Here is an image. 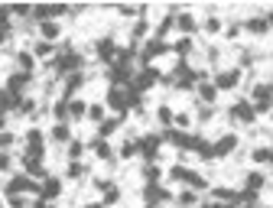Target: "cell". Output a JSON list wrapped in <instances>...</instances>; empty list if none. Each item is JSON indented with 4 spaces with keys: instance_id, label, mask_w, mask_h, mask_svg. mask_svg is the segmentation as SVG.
<instances>
[{
    "instance_id": "obj_9",
    "label": "cell",
    "mask_w": 273,
    "mask_h": 208,
    "mask_svg": "<svg viewBox=\"0 0 273 208\" xmlns=\"http://www.w3.org/2000/svg\"><path fill=\"white\" fill-rule=\"evenodd\" d=\"M234 147H237V137H231V134H228V137H221V140L215 143V156H228Z\"/></svg>"
},
{
    "instance_id": "obj_14",
    "label": "cell",
    "mask_w": 273,
    "mask_h": 208,
    "mask_svg": "<svg viewBox=\"0 0 273 208\" xmlns=\"http://www.w3.org/2000/svg\"><path fill=\"white\" fill-rule=\"evenodd\" d=\"M215 91H218V88H215V81H202V85H199L202 101H215Z\"/></svg>"
},
{
    "instance_id": "obj_31",
    "label": "cell",
    "mask_w": 273,
    "mask_h": 208,
    "mask_svg": "<svg viewBox=\"0 0 273 208\" xmlns=\"http://www.w3.org/2000/svg\"><path fill=\"white\" fill-rule=\"evenodd\" d=\"M143 172H147V179H150V182H153V179H160V169H156L153 163H150V166H147V169H143Z\"/></svg>"
},
{
    "instance_id": "obj_4",
    "label": "cell",
    "mask_w": 273,
    "mask_h": 208,
    "mask_svg": "<svg viewBox=\"0 0 273 208\" xmlns=\"http://www.w3.org/2000/svg\"><path fill=\"white\" fill-rule=\"evenodd\" d=\"M160 140H163V137H147V140H136V147H140V153H143V159H147V163H153V159H156Z\"/></svg>"
},
{
    "instance_id": "obj_35",
    "label": "cell",
    "mask_w": 273,
    "mask_h": 208,
    "mask_svg": "<svg viewBox=\"0 0 273 208\" xmlns=\"http://www.w3.org/2000/svg\"><path fill=\"white\" fill-rule=\"evenodd\" d=\"M176 52H189V39H179V43H176Z\"/></svg>"
},
{
    "instance_id": "obj_10",
    "label": "cell",
    "mask_w": 273,
    "mask_h": 208,
    "mask_svg": "<svg viewBox=\"0 0 273 208\" xmlns=\"http://www.w3.org/2000/svg\"><path fill=\"white\" fill-rule=\"evenodd\" d=\"M65 81H68V85H65L62 98H65V101H72V94H75V91H78V88H81V75H78V72H72V75H68Z\"/></svg>"
},
{
    "instance_id": "obj_3",
    "label": "cell",
    "mask_w": 273,
    "mask_h": 208,
    "mask_svg": "<svg viewBox=\"0 0 273 208\" xmlns=\"http://www.w3.org/2000/svg\"><path fill=\"white\" fill-rule=\"evenodd\" d=\"M254 104H247V101H237L234 108H231V117H234V121H241V124H250L254 121Z\"/></svg>"
},
{
    "instance_id": "obj_18",
    "label": "cell",
    "mask_w": 273,
    "mask_h": 208,
    "mask_svg": "<svg viewBox=\"0 0 273 208\" xmlns=\"http://www.w3.org/2000/svg\"><path fill=\"white\" fill-rule=\"evenodd\" d=\"M88 104H81V101H68V117H85L88 114Z\"/></svg>"
},
{
    "instance_id": "obj_29",
    "label": "cell",
    "mask_w": 273,
    "mask_h": 208,
    "mask_svg": "<svg viewBox=\"0 0 273 208\" xmlns=\"http://www.w3.org/2000/svg\"><path fill=\"white\" fill-rule=\"evenodd\" d=\"M81 172H85V166H81V163H72V166H68V176H72V179H78Z\"/></svg>"
},
{
    "instance_id": "obj_13",
    "label": "cell",
    "mask_w": 273,
    "mask_h": 208,
    "mask_svg": "<svg viewBox=\"0 0 273 208\" xmlns=\"http://www.w3.org/2000/svg\"><path fill=\"white\" fill-rule=\"evenodd\" d=\"M244 185H247L244 192H254V195H257V192L263 189V172H250V176H247V182H244Z\"/></svg>"
},
{
    "instance_id": "obj_24",
    "label": "cell",
    "mask_w": 273,
    "mask_h": 208,
    "mask_svg": "<svg viewBox=\"0 0 273 208\" xmlns=\"http://www.w3.org/2000/svg\"><path fill=\"white\" fill-rule=\"evenodd\" d=\"M56 117H59V124H62L65 117H68V101H65V98H62V101L56 104Z\"/></svg>"
},
{
    "instance_id": "obj_12",
    "label": "cell",
    "mask_w": 273,
    "mask_h": 208,
    "mask_svg": "<svg viewBox=\"0 0 273 208\" xmlns=\"http://www.w3.org/2000/svg\"><path fill=\"white\" fill-rule=\"evenodd\" d=\"M65 68H78V55L75 52H59V72H65Z\"/></svg>"
},
{
    "instance_id": "obj_42",
    "label": "cell",
    "mask_w": 273,
    "mask_h": 208,
    "mask_svg": "<svg viewBox=\"0 0 273 208\" xmlns=\"http://www.w3.org/2000/svg\"><path fill=\"white\" fill-rule=\"evenodd\" d=\"M218 208H234V205H218Z\"/></svg>"
},
{
    "instance_id": "obj_38",
    "label": "cell",
    "mask_w": 273,
    "mask_h": 208,
    "mask_svg": "<svg viewBox=\"0 0 273 208\" xmlns=\"http://www.w3.org/2000/svg\"><path fill=\"white\" fill-rule=\"evenodd\" d=\"M33 208H52V205H49V202H36Z\"/></svg>"
},
{
    "instance_id": "obj_34",
    "label": "cell",
    "mask_w": 273,
    "mask_h": 208,
    "mask_svg": "<svg viewBox=\"0 0 273 208\" xmlns=\"http://www.w3.org/2000/svg\"><path fill=\"white\" fill-rule=\"evenodd\" d=\"M254 159H257V163H267V150H263V147L254 150Z\"/></svg>"
},
{
    "instance_id": "obj_8",
    "label": "cell",
    "mask_w": 273,
    "mask_h": 208,
    "mask_svg": "<svg viewBox=\"0 0 273 208\" xmlns=\"http://www.w3.org/2000/svg\"><path fill=\"white\" fill-rule=\"evenodd\" d=\"M237 85V68H228V72H218L215 88H234Z\"/></svg>"
},
{
    "instance_id": "obj_26",
    "label": "cell",
    "mask_w": 273,
    "mask_h": 208,
    "mask_svg": "<svg viewBox=\"0 0 273 208\" xmlns=\"http://www.w3.org/2000/svg\"><path fill=\"white\" fill-rule=\"evenodd\" d=\"M88 117H91V121H101V117H104V108H101V104H91V108H88Z\"/></svg>"
},
{
    "instance_id": "obj_15",
    "label": "cell",
    "mask_w": 273,
    "mask_h": 208,
    "mask_svg": "<svg viewBox=\"0 0 273 208\" xmlns=\"http://www.w3.org/2000/svg\"><path fill=\"white\" fill-rule=\"evenodd\" d=\"M59 195V179H46L43 182V198H56Z\"/></svg>"
},
{
    "instance_id": "obj_11",
    "label": "cell",
    "mask_w": 273,
    "mask_h": 208,
    "mask_svg": "<svg viewBox=\"0 0 273 208\" xmlns=\"http://www.w3.org/2000/svg\"><path fill=\"white\" fill-rule=\"evenodd\" d=\"M39 33H43L46 43H49V39H59V23L56 20H46V23H39Z\"/></svg>"
},
{
    "instance_id": "obj_37",
    "label": "cell",
    "mask_w": 273,
    "mask_h": 208,
    "mask_svg": "<svg viewBox=\"0 0 273 208\" xmlns=\"http://www.w3.org/2000/svg\"><path fill=\"white\" fill-rule=\"evenodd\" d=\"M0 169H10V156L7 153H0Z\"/></svg>"
},
{
    "instance_id": "obj_20",
    "label": "cell",
    "mask_w": 273,
    "mask_h": 208,
    "mask_svg": "<svg viewBox=\"0 0 273 208\" xmlns=\"http://www.w3.org/2000/svg\"><path fill=\"white\" fill-rule=\"evenodd\" d=\"M215 198H218V202H234V198H237V192H231V189H215Z\"/></svg>"
},
{
    "instance_id": "obj_32",
    "label": "cell",
    "mask_w": 273,
    "mask_h": 208,
    "mask_svg": "<svg viewBox=\"0 0 273 208\" xmlns=\"http://www.w3.org/2000/svg\"><path fill=\"white\" fill-rule=\"evenodd\" d=\"M160 121L163 124H173V111H169V108H160Z\"/></svg>"
},
{
    "instance_id": "obj_36",
    "label": "cell",
    "mask_w": 273,
    "mask_h": 208,
    "mask_svg": "<svg viewBox=\"0 0 273 208\" xmlns=\"http://www.w3.org/2000/svg\"><path fill=\"white\" fill-rule=\"evenodd\" d=\"M133 150H136V143H127V147L120 150V156H133Z\"/></svg>"
},
{
    "instance_id": "obj_30",
    "label": "cell",
    "mask_w": 273,
    "mask_h": 208,
    "mask_svg": "<svg viewBox=\"0 0 273 208\" xmlns=\"http://www.w3.org/2000/svg\"><path fill=\"white\" fill-rule=\"evenodd\" d=\"M10 143H13V134H10V130H4V134H0V147H10Z\"/></svg>"
},
{
    "instance_id": "obj_6",
    "label": "cell",
    "mask_w": 273,
    "mask_h": 208,
    "mask_svg": "<svg viewBox=\"0 0 273 208\" xmlns=\"http://www.w3.org/2000/svg\"><path fill=\"white\" fill-rule=\"evenodd\" d=\"M143 198L150 202V208H153L156 202H163V198H169V192L166 189H160L156 182H150V185H143Z\"/></svg>"
},
{
    "instance_id": "obj_7",
    "label": "cell",
    "mask_w": 273,
    "mask_h": 208,
    "mask_svg": "<svg viewBox=\"0 0 273 208\" xmlns=\"http://www.w3.org/2000/svg\"><path fill=\"white\" fill-rule=\"evenodd\" d=\"M156 78H160V75H156L153 68H147V72H140V75H136V78H133V91H147V88L153 85Z\"/></svg>"
},
{
    "instance_id": "obj_2",
    "label": "cell",
    "mask_w": 273,
    "mask_h": 208,
    "mask_svg": "<svg viewBox=\"0 0 273 208\" xmlns=\"http://www.w3.org/2000/svg\"><path fill=\"white\" fill-rule=\"evenodd\" d=\"M107 108H114V111L130 108V91H124V88H117V85H114L111 91H107Z\"/></svg>"
},
{
    "instance_id": "obj_40",
    "label": "cell",
    "mask_w": 273,
    "mask_h": 208,
    "mask_svg": "<svg viewBox=\"0 0 273 208\" xmlns=\"http://www.w3.org/2000/svg\"><path fill=\"white\" fill-rule=\"evenodd\" d=\"M241 208H254V202H244V205H241Z\"/></svg>"
},
{
    "instance_id": "obj_39",
    "label": "cell",
    "mask_w": 273,
    "mask_h": 208,
    "mask_svg": "<svg viewBox=\"0 0 273 208\" xmlns=\"http://www.w3.org/2000/svg\"><path fill=\"white\" fill-rule=\"evenodd\" d=\"M267 163H270V166H273V147H270V150H267Z\"/></svg>"
},
{
    "instance_id": "obj_22",
    "label": "cell",
    "mask_w": 273,
    "mask_h": 208,
    "mask_svg": "<svg viewBox=\"0 0 273 208\" xmlns=\"http://www.w3.org/2000/svg\"><path fill=\"white\" fill-rule=\"evenodd\" d=\"M17 65L23 68V72H30V68H33V52H20L17 55Z\"/></svg>"
},
{
    "instance_id": "obj_33",
    "label": "cell",
    "mask_w": 273,
    "mask_h": 208,
    "mask_svg": "<svg viewBox=\"0 0 273 208\" xmlns=\"http://www.w3.org/2000/svg\"><path fill=\"white\" fill-rule=\"evenodd\" d=\"M68 156L78 159V156H81V143H72V147H68Z\"/></svg>"
},
{
    "instance_id": "obj_43",
    "label": "cell",
    "mask_w": 273,
    "mask_h": 208,
    "mask_svg": "<svg viewBox=\"0 0 273 208\" xmlns=\"http://www.w3.org/2000/svg\"><path fill=\"white\" fill-rule=\"evenodd\" d=\"M199 208H215V205H199Z\"/></svg>"
},
{
    "instance_id": "obj_5",
    "label": "cell",
    "mask_w": 273,
    "mask_h": 208,
    "mask_svg": "<svg viewBox=\"0 0 273 208\" xmlns=\"http://www.w3.org/2000/svg\"><path fill=\"white\" fill-rule=\"evenodd\" d=\"M26 81H30V72H13V75H10V85H7V88H10V94H13V101H17V98H20V94H23V88H26Z\"/></svg>"
},
{
    "instance_id": "obj_16",
    "label": "cell",
    "mask_w": 273,
    "mask_h": 208,
    "mask_svg": "<svg viewBox=\"0 0 273 208\" xmlns=\"http://www.w3.org/2000/svg\"><path fill=\"white\" fill-rule=\"evenodd\" d=\"M68 137H72V134H68L65 124H56V127H52V140H56V143H68Z\"/></svg>"
},
{
    "instance_id": "obj_41",
    "label": "cell",
    "mask_w": 273,
    "mask_h": 208,
    "mask_svg": "<svg viewBox=\"0 0 273 208\" xmlns=\"http://www.w3.org/2000/svg\"><path fill=\"white\" fill-rule=\"evenodd\" d=\"M85 208H101V205H98V202H91V205H85Z\"/></svg>"
},
{
    "instance_id": "obj_1",
    "label": "cell",
    "mask_w": 273,
    "mask_h": 208,
    "mask_svg": "<svg viewBox=\"0 0 273 208\" xmlns=\"http://www.w3.org/2000/svg\"><path fill=\"white\" fill-rule=\"evenodd\" d=\"M33 189H39V185L30 176H10V182H7V195H23V192H33Z\"/></svg>"
},
{
    "instance_id": "obj_27",
    "label": "cell",
    "mask_w": 273,
    "mask_h": 208,
    "mask_svg": "<svg viewBox=\"0 0 273 208\" xmlns=\"http://www.w3.org/2000/svg\"><path fill=\"white\" fill-rule=\"evenodd\" d=\"M179 205H186V208H189V205H195V192H192V189L182 192V195H179Z\"/></svg>"
},
{
    "instance_id": "obj_44",
    "label": "cell",
    "mask_w": 273,
    "mask_h": 208,
    "mask_svg": "<svg viewBox=\"0 0 273 208\" xmlns=\"http://www.w3.org/2000/svg\"><path fill=\"white\" fill-rule=\"evenodd\" d=\"M270 23H273V13H270Z\"/></svg>"
},
{
    "instance_id": "obj_23",
    "label": "cell",
    "mask_w": 273,
    "mask_h": 208,
    "mask_svg": "<svg viewBox=\"0 0 273 208\" xmlns=\"http://www.w3.org/2000/svg\"><path fill=\"white\" fill-rule=\"evenodd\" d=\"M91 150H94V153H98L101 159H111V150H107V143H104V140H94V143H91Z\"/></svg>"
},
{
    "instance_id": "obj_21",
    "label": "cell",
    "mask_w": 273,
    "mask_h": 208,
    "mask_svg": "<svg viewBox=\"0 0 273 208\" xmlns=\"http://www.w3.org/2000/svg\"><path fill=\"white\" fill-rule=\"evenodd\" d=\"M179 30L182 33H195V20L189 17V13H182V17H179Z\"/></svg>"
},
{
    "instance_id": "obj_28",
    "label": "cell",
    "mask_w": 273,
    "mask_h": 208,
    "mask_svg": "<svg viewBox=\"0 0 273 208\" xmlns=\"http://www.w3.org/2000/svg\"><path fill=\"white\" fill-rule=\"evenodd\" d=\"M114 127H117V121H104V124H101V137H111Z\"/></svg>"
},
{
    "instance_id": "obj_25",
    "label": "cell",
    "mask_w": 273,
    "mask_h": 208,
    "mask_svg": "<svg viewBox=\"0 0 273 208\" xmlns=\"http://www.w3.org/2000/svg\"><path fill=\"white\" fill-rule=\"evenodd\" d=\"M49 49H52V46H49V43L43 39V43H36V49H33V55H39V59H46V55H49Z\"/></svg>"
},
{
    "instance_id": "obj_17",
    "label": "cell",
    "mask_w": 273,
    "mask_h": 208,
    "mask_svg": "<svg viewBox=\"0 0 273 208\" xmlns=\"http://www.w3.org/2000/svg\"><path fill=\"white\" fill-rule=\"evenodd\" d=\"M270 94H273V85H270V81H263V85H257L254 98H257V101H270Z\"/></svg>"
},
{
    "instance_id": "obj_19",
    "label": "cell",
    "mask_w": 273,
    "mask_h": 208,
    "mask_svg": "<svg viewBox=\"0 0 273 208\" xmlns=\"http://www.w3.org/2000/svg\"><path fill=\"white\" fill-rule=\"evenodd\" d=\"M267 23H270V20L254 17V20H247V30H250V33H263V30H267Z\"/></svg>"
}]
</instances>
